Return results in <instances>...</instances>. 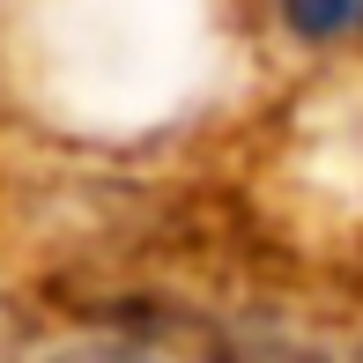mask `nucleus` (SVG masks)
Instances as JSON below:
<instances>
[{"instance_id": "1", "label": "nucleus", "mask_w": 363, "mask_h": 363, "mask_svg": "<svg viewBox=\"0 0 363 363\" xmlns=\"http://www.w3.org/2000/svg\"><path fill=\"white\" fill-rule=\"evenodd\" d=\"M282 8H289L296 38H311V45H334V38L363 30V0H282Z\"/></svg>"}, {"instance_id": "2", "label": "nucleus", "mask_w": 363, "mask_h": 363, "mask_svg": "<svg viewBox=\"0 0 363 363\" xmlns=\"http://www.w3.org/2000/svg\"><path fill=\"white\" fill-rule=\"evenodd\" d=\"M60 363H193L186 349H163V341H82Z\"/></svg>"}]
</instances>
